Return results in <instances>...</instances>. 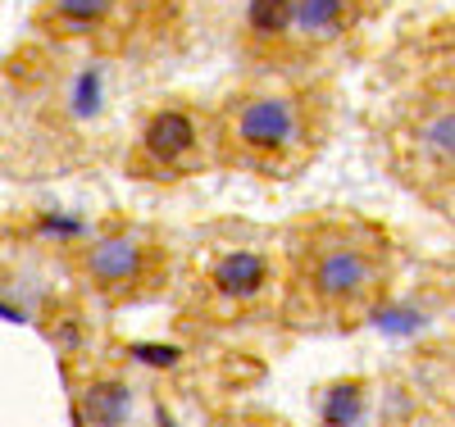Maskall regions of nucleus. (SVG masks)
Returning a JSON list of instances; mask_svg holds the SVG:
<instances>
[{
	"label": "nucleus",
	"mask_w": 455,
	"mask_h": 427,
	"mask_svg": "<svg viewBox=\"0 0 455 427\" xmlns=\"http://www.w3.org/2000/svg\"><path fill=\"white\" fill-rule=\"evenodd\" d=\"M373 282H378V259H373V250H364L355 241H332L310 264V287L328 304H351Z\"/></svg>",
	"instance_id": "1"
},
{
	"label": "nucleus",
	"mask_w": 455,
	"mask_h": 427,
	"mask_svg": "<svg viewBox=\"0 0 455 427\" xmlns=\"http://www.w3.org/2000/svg\"><path fill=\"white\" fill-rule=\"evenodd\" d=\"M233 132L255 154H283L300 137V105L291 96H251L233 114Z\"/></svg>",
	"instance_id": "2"
},
{
	"label": "nucleus",
	"mask_w": 455,
	"mask_h": 427,
	"mask_svg": "<svg viewBox=\"0 0 455 427\" xmlns=\"http://www.w3.org/2000/svg\"><path fill=\"white\" fill-rule=\"evenodd\" d=\"M87 278L109 291V296H128L150 268V250L132 237V232H109V237H100L92 250H87Z\"/></svg>",
	"instance_id": "3"
},
{
	"label": "nucleus",
	"mask_w": 455,
	"mask_h": 427,
	"mask_svg": "<svg viewBox=\"0 0 455 427\" xmlns=\"http://www.w3.org/2000/svg\"><path fill=\"white\" fill-rule=\"evenodd\" d=\"M141 146L150 160H160V164H182L187 154L196 150V119L192 114H182V109H160V114H150L146 128H141Z\"/></svg>",
	"instance_id": "4"
},
{
	"label": "nucleus",
	"mask_w": 455,
	"mask_h": 427,
	"mask_svg": "<svg viewBox=\"0 0 455 427\" xmlns=\"http://www.w3.org/2000/svg\"><path fill=\"white\" fill-rule=\"evenodd\" d=\"M214 291L223 300H255L269 287V259L259 250H228L214 259Z\"/></svg>",
	"instance_id": "5"
},
{
	"label": "nucleus",
	"mask_w": 455,
	"mask_h": 427,
	"mask_svg": "<svg viewBox=\"0 0 455 427\" xmlns=\"http://www.w3.org/2000/svg\"><path fill=\"white\" fill-rule=\"evenodd\" d=\"M128 409H132V391L128 382L119 377H100L92 382L87 391L78 396V423H96V427H114V423H128Z\"/></svg>",
	"instance_id": "6"
},
{
	"label": "nucleus",
	"mask_w": 455,
	"mask_h": 427,
	"mask_svg": "<svg viewBox=\"0 0 455 427\" xmlns=\"http://www.w3.org/2000/svg\"><path fill=\"white\" fill-rule=\"evenodd\" d=\"M355 19V0H291V28L323 42V36H341Z\"/></svg>",
	"instance_id": "7"
},
{
	"label": "nucleus",
	"mask_w": 455,
	"mask_h": 427,
	"mask_svg": "<svg viewBox=\"0 0 455 427\" xmlns=\"http://www.w3.org/2000/svg\"><path fill=\"white\" fill-rule=\"evenodd\" d=\"M109 105V83H105V68H78L68 83V96H64V109L73 123H96Z\"/></svg>",
	"instance_id": "8"
},
{
	"label": "nucleus",
	"mask_w": 455,
	"mask_h": 427,
	"mask_svg": "<svg viewBox=\"0 0 455 427\" xmlns=\"http://www.w3.org/2000/svg\"><path fill=\"white\" fill-rule=\"evenodd\" d=\"M364 409H369V396H364L360 382H332L328 391L319 396V418L323 423L351 427V423H364Z\"/></svg>",
	"instance_id": "9"
},
{
	"label": "nucleus",
	"mask_w": 455,
	"mask_h": 427,
	"mask_svg": "<svg viewBox=\"0 0 455 427\" xmlns=\"http://www.w3.org/2000/svg\"><path fill=\"white\" fill-rule=\"evenodd\" d=\"M369 323L383 332V336H419L428 328V314L419 304H405V300H383V304H373V314Z\"/></svg>",
	"instance_id": "10"
},
{
	"label": "nucleus",
	"mask_w": 455,
	"mask_h": 427,
	"mask_svg": "<svg viewBox=\"0 0 455 427\" xmlns=\"http://www.w3.org/2000/svg\"><path fill=\"white\" fill-rule=\"evenodd\" d=\"M246 23L255 36L291 32V0H246Z\"/></svg>",
	"instance_id": "11"
},
{
	"label": "nucleus",
	"mask_w": 455,
	"mask_h": 427,
	"mask_svg": "<svg viewBox=\"0 0 455 427\" xmlns=\"http://www.w3.org/2000/svg\"><path fill=\"white\" fill-rule=\"evenodd\" d=\"M451 150H455V123H451V109H437L424 119V154L437 164H451Z\"/></svg>",
	"instance_id": "12"
},
{
	"label": "nucleus",
	"mask_w": 455,
	"mask_h": 427,
	"mask_svg": "<svg viewBox=\"0 0 455 427\" xmlns=\"http://www.w3.org/2000/svg\"><path fill=\"white\" fill-rule=\"evenodd\" d=\"M109 10H114V0H55V14L73 28H92L109 19Z\"/></svg>",
	"instance_id": "13"
},
{
	"label": "nucleus",
	"mask_w": 455,
	"mask_h": 427,
	"mask_svg": "<svg viewBox=\"0 0 455 427\" xmlns=\"http://www.w3.org/2000/svg\"><path fill=\"white\" fill-rule=\"evenodd\" d=\"M36 237H46V241H83L87 237V218H78V214H42L36 218Z\"/></svg>",
	"instance_id": "14"
},
{
	"label": "nucleus",
	"mask_w": 455,
	"mask_h": 427,
	"mask_svg": "<svg viewBox=\"0 0 455 427\" xmlns=\"http://www.w3.org/2000/svg\"><path fill=\"white\" fill-rule=\"evenodd\" d=\"M132 360H141L150 368H173L182 360V351H178V345H146V341H137L132 345Z\"/></svg>",
	"instance_id": "15"
}]
</instances>
